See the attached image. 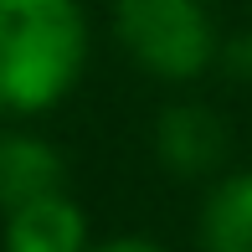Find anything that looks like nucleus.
Returning a JSON list of instances; mask_svg holds the SVG:
<instances>
[{"label": "nucleus", "mask_w": 252, "mask_h": 252, "mask_svg": "<svg viewBox=\"0 0 252 252\" xmlns=\"http://www.w3.org/2000/svg\"><path fill=\"white\" fill-rule=\"evenodd\" d=\"M77 0H0V108L41 113L83 72Z\"/></svg>", "instance_id": "obj_1"}, {"label": "nucleus", "mask_w": 252, "mask_h": 252, "mask_svg": "<svg viewBox=\"0 0 252 252\" xmlns=\"http://www.w3.org/2000/svg\"><path fill=\"white\" fill-rule=\"evenodd\" d=\"M119 36L134 62L159 77H190L216 52L201 0H119Z\"/></svg>", "instance_id": "obj_2"}, {"label": "nucleus", "mask_w": 252, "mask_h": 252, "mask_svg": "<svg viewBox=\"0 0 252 252\" xmlns=\"http://www.w3.org/2000/svg\"><path fill=\"white\" fill-rule=\"evenodd\" d=\"M88 226L67 196H41L16 206L5 221V252H88Z\"/></svg>", "instance_id": "obj_3"}, {"label": "nucleus", "mask_w": 252, "mask_h": 252, "mask_svg": "<svg viewBox=\"0 0 252 252\" xmlns=\"http://www.w3.org/2000/svg\"><path fill=\"white\" fill-rule=\"evenodd\" d=\"M41 196H62V159H57V150L41 139H26V134L0 139V206L16 211V206H31Z\"/></svg>", "instance_id": "obj_4"}, {"label": "nucleus", "mask_w": 252, "mask_h": 252, "mask_svg": "<svg viewBox=\"0 0 252 252\" xmlns=\"http://www.w3.org/2000/svg\"><path fill=\"white\" fill-rule=\"evenodd\" d=\"M221 124L216 113L206 108H170L159 119V155L180 170V175H201V170H216L221 165Z\"/></svg>", "instance_id": "obj_5"}, {"label": "nucleus", "mask_w": 252, "mask_h": 252, "mask_svg": "<svg viewBox=\"0 0 252 252\" xmlns=\"http://www.w3.org/2000/svg\"><path fill=\"white\" fill-rule=\"evenodd\" d=\"M206 252H252V170L226 175L201 211Z\"/></svg>", "instance_id": "obj_6"}, {"label": "nucleus", "mask_w": 252, "mask_h": 252, "mask_svg": "<svg viewBox=\"0 0 252 252\" xmlns=\"http://www.w3.org/2000/svg\"><path fill=\"white\" fill-rule=\"evenodd\" d=\"M93 252H165V247H155V242H144V237H119V242H103Z\"/></svg>", "instance_id": "obj_7"}, {"label": "nucleus", "mask_w": 252, "mask_h": 252, "mask_svg": "<svg viewBox=\"0 0 252 252\" xmlns=\"http://www.w3.org/2000/svg\"><path fill=\"white\" fill-rule=\"evenodd\" d=\"M232 67H237V72H252V36L232 41Z\"/></svg>", "instance_id": "obj_8"}]
</instances>
